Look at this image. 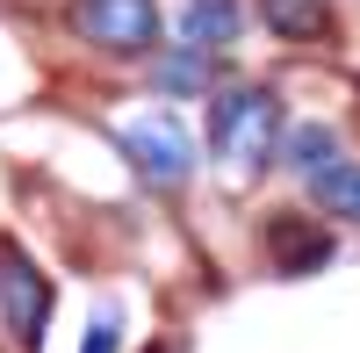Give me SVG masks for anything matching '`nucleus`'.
<instances>
[{"instance_id": "f257e3e1", "label": "nucleus", "mask_w": 360, "mask_h": 353, "mask_svg": "<svg viewBox=\"0 0 360 353\" xmlns=\"http://www.w3.org/2000/svg\"><path fill=\"white\" fill-rule=\"evenodd\" d=\"M274 137H281V101L266 86H224L217 108H209V144L231 173H259L274 159Z\"/></svg>"}, {"instance_id": "f03ea898", "label": "nucleus", "mask_w": 360, "mask_h": 353, "mask_svg": "<svg viewBox=\"0 0 360 353\" xmlns=\"http://www.w3.org/2000/svg\"><path fill=\"white\" fill-rule=\"evenodd\" d=\"M72 29L115 58H137V51L159 44V0H79Z\"/></svg>"}, {"instance_id": "7ed1b4c3", "label": "nucleus", "mask_w": 360, "mask_h": 353, "mask_svg": "<svg viewBox=\"0 0 360 353\" xmlns=\"http://www.w3.org/2000/svg\"><path fill=\"white\" fill-rule=\"evenodd\" d=\"M123 152L137 159V173L144 181H159V188H180L195 173V144H188V130L173 123V115H137V123H123Z\"/></svg>"}, {"instance_id": "20e7f679", "label": "nucleus", "mask_w": 360, "mask_h": 353, "mask_svg": "<svg viewBox=\"0 0 360 353\" xmlns=\"http://www.w3.org/2000/svg\"><path fill=\"white\" fill-rule=\"evenodd\" d=\"M44 317H51V281L29 267L22 252L0 259V325H8L15 346H37L44 339Z\"/></svg>"}, {"instance_id": "39448f33", "label": "nucleus", "mask_w": 360, "mask_h": 353, "mask_svg": "<svg viewBox=\"0 0 360 353\" xmlns=\"http://www.w3.org/2000/svg\"><path fill=\"white\" fill-rule=\"evenodd\" d=\"M266 252H274L281 274H317V267H332V231L310 224V217H274Z\"/></svg>"}, {"instance_id": "423d86ee", "label": "nucleus", "mask_w": 360, "mask_h": 353, "mask_svg": "<svg viewBox=\"0 0 360 353\" xmlns=\"http://www.w3.org/2000/svg\"><path fill=\"white\" fill-rule=\"evenodd\" d=\"M259 15L288 44H324L332 37V0H259Z\"/></svg>"}, {"instance_id": "0eeeda50", "label": "nucleus", "mask_w": 360, "mask_h": 353, "mask_svg": "<svg viewBox=\"0 0 360 353\" xmlns=\"http://www.w3.org/2000/svg\"><path fill=\"white\" fill-rule=\"evenodd\" d=\"M238 22H245V15H238V0H195L180 29H188L195 51H224V44H238Z\"/></svg>"}, {"instance_id": "6e6552de", "label": "nucleus", "mask_w": 360, "mask_h": 353, "mask_svg": "<svg viewBox=\"0 0 360 353\" xmlns=\"http://www.w3.org/2000/svg\"><path fill=\"white\" fill-rule=\"evenodd\" d=\"M310 188H317V202H324V210H332V217H346V224H360V166H317L310 173Z\"/></svg>"}, {"instance_id": "1a4fd4ad", "label": "nucleus", "mask_w": 360, "mask_h": 353, "mask_svg": "<svg viewBox=\"0 0 360 353\" xmlns=\"http://www.w3.org/2000/svg\"><path fill=\"white\" fill-rule=\"evenodd\" d=\"M209 79H217V72H209V58L188 44V51H173L166 65H159V94H202Z\"/></svg>"}, {"instance_id": "9d476101", "label": "nucleus", "mask_w": 360, "mask_h": 353, "mask_svg": "<svg viewBox=\"0 0 360 353\" xmlns=\"http://www.w3.org/2000/svg\"><path fill=\"white\" fill-rule=\"evenodd\" d=\"M332 152H339V137L324 130V123H303L288 144H281V159L295 166V173H317V166H332Z\"/></svg>"}, {"instance_id": "9b49d317", "label": "nucleus", "mask_w": 360, "mask_h": 353, "mask_svg": "<svg viewBox=\"0 0 360 353\" xmlns=\"http://www.w3.org/2000/svg\"><path fill=\"white\" fill-rule=\"evenodd\" d=\"M79 353H123V325H115V317H94L86 339H79Z\"/></svg>"}]
</instances>
